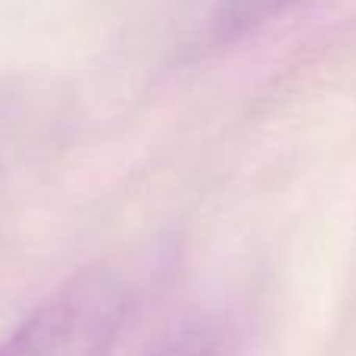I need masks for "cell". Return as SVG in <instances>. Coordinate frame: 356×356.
I'll return each mask as SVG.
<instances>
[{"label":"cell","instance_id":"cell-2","mask_svg":"<svg viewBox=\"0 0 356 356\" xmlns=\"http://www.w3.org/2000/svg\"><path fill=\"white\" fill-rule=\"evenodd\" d=\"M156 356H232L228 338L213 325H194L175 334Z\"/></svg>","mask_w":356,"mask_h":356},{"label":"cell","instance_id":"cell-3","mask_svg":"<svg viewBox=\"0 0 356 356\" xmlns=\"http://www.w3.org/2000/svg\"><path fill=\"white\" fill-rule=\"evenodd\" d=\"M291 0H222V22L228 29L234 25H257L259 19H269Z\"/></svg>","mask_w":356,"mask_h":356},{"label":"cell","instance_id":"cell-1","mask_svg":"<svg viewBox=\"0 0 356 356\" xmlns=\"http://www.w3.org/2000/svg\"><path fill=\"white\" fill-rule=\"evenodd\" d=\"M125 316L122 282L88 272L31 309L0 341V356H110Z\"/></svg>","mask_w":356,"mask_h":356}]
</instances>
